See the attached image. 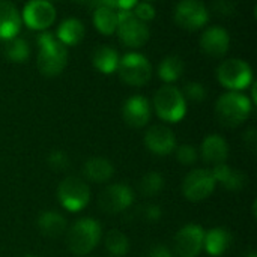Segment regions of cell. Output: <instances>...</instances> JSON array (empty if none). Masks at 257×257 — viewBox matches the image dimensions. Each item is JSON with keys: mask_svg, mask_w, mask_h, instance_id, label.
I'll return each mask as SVG.
<instances>
[{"mask_svg": "<svg viewBox=\"0 0 257 257\" xmlns=\"http://www.w3.org/2000/svg\"><path fill=\"white\" fill-rule=\"evenodd\" d=\"M48 2H50V0H48Z\"/></svg>", "mask_w": 257, "mask_h": 257, "instance_id": "cell-42", "label": "cell"}, {"mask_svg": "<svg viewBox=\"0 0 257 257\" xmlns=\"http://www.w3.org/2000/svg\"><path fill=\"white\" fill-rule=\"evenodd\" d=\"M83 173L89 181H92L95 184H104L111 179V176L114 173V167L107 158L93 157L84 163Z\"/></svg>", "mask_w": 257, "mask_h": 257, "instance_id": "cell-20", "label": "cell"}, {"mask_svg": "<svg viewBox=\"0 0 257 257\" xmlns=\"http://www.w3.org/2000/svg\"><path fill=\"white\" fill-rule=\"evenodd\" d=\"M244 142H245V145L251 149V151H254L257 146V133L254 128H250L247 133H245V136H244Z\"/></svg>", "mask_w": 257, "mask_h": 257, "instance_id": "cell-37", "label": "cell"}, {"mask_svg": "<svg viewBox=\"0 0 257 257\" xmlns=\"http://www.w3.org/2000/svg\"><path fill=\"white\" fill-rule=\"evenodd\" d=\"M217 187L211 170L197 169L187 175L182 184V193L190 202H202L208 199Z\"/></svg>", "mask_w": 257, "mask_h": 257, "instance_id": "cell-9", "label": "cell"}, {"mask_svg": "<svg viewBox=\"0 0 257 257\" xmlns=\"http://www.w3.org/2000/svg\"><path fill=\"white\" fill-rule=\"evenodd\" d=\"M232 244V235L224 227H214L209 232H205L203 248L211 254L217 257L224 254Z\"/></svg>", "mask_w": 257, "mask_h": 257, "instance_id": "cell-21", "label": "cell"}, {"mask_svg": "<svg viewBox=\"0 0 257 257\" xmlns=\"http://www.w3.org/2000/svg\"><path fill=\"white\" fill-rule=\"evenodd\" d=\"M134 202L133 190L123 184H113L102 190L99 194V208L105 214H120L126 211Z\"/></svg>", "mask_w": 257, "mask_h": 257, "instance_id": "cell-11", "label": "cell"}, {"mask_svg": "<svg viewBox=\"0 0 257 257\" xmlns=\"http://www.w3.org/2000/svg\"><path fill=\"white\" fill-rule=\"evenodd\" d=\"M93 24L102 35H113L117 27V12L108 6H98L93 12Z\"/></svg>", "mask_w": 257, "mask_h": 257, "instance_id": "cell-25", "label": "cell"}, {"mask_svg": "<svg viewBox=\"0 0 257 257\" xmlns=\"http://www.w3.org/2000/svg\"><path fill=\"white\" fill-rule=\"evenodd\" d=\"M57 199L60 205L69 212H78L86 208L90 200L89 185L77 176L65 178L57 188Z\"/></svg>", "mask_w": 257, "mask_h": 257, "instance_id": "cell-8", "label": "cell"}, {"mask_svg": "<svg viewBox=\"0 0 257 257\" xmlns=\"http://www.w3.org/2000/svg\"><path fill=\"white\" fill-rule=\"evenodd\" d=\"M38 60L36 66L39 72L45 77H56L59 75L68 62V50L53 33L44 32L38 36Z\"/></svg>", "mask_w": 257, "mask_h": 257, "instance_id": "cell-1", "label": "cell"}, {"mask_svg": "<svg viewBox=\"0 0 257 257\" xmlns=\"http://www.w3.org/2000/svg\"><path fill=\"white\" fill-rule=\"evenodd\" d=\"M20 29L21 17L17 8L8 0H0V41L15 38Z\"/></svg>", "mask_w": 257, "mask_h": 257, "instance_id": "cell-18", "label": "cell"}, {"mask_svg": "<svg viewBox=\"0 0 257 257\" xmlns=\"http://www.w3.org/2000/svg\"><path fill=\"white\" fill-rule=\"evenodd\" d=\"M48 167L54 172H65L69 169V157L63 151H53L47 158Z\"/></svg>", "mask_w": 257, "mask_h": 257, "instance_id": "cell-30", "label": "cell"}, {"mask_svg": "<svg viewBox=\"0 0 257 257\" xmlns=\"http://www.w3.org/2000/svg\"><path fill=\"white\" fill-rule=\"evenodd\" d=\"M92 63L93 66L102 72V74H111L117 69L119 65V54L114 48L108 45L98 47L92 54Z\"/></svg>", "mask_w": 257, "mask_h": 257, "instance_id": "cell-24", "label": "cell"}, {"mask_svg": "<svg viewBox=\"0 0 257 257\" xmlns=\"http://www.w3.org/2000/svg\"><path fill=\"white\" fill-rule=\"evenodd\" d=\"M38 229L44 236L59 238L66 230V218L54 211H45L38 218Z\"/></svg>", "mask_w": 257, "mask_h": 257, "instance_id": "cell-22", "label": "cell"}, {"mask_svg": "<svg viewBox=\"0 0 257 257\" xmlns=\"http://www.w3.org/2000/svg\"><path fill=\"white\" fill-rule=\"evenodd\" d=\"M119 77L130 86H145L152 77V65L140 53H128L119 57Z\"/></svg>", "mask_w": 257, "mask_h": 257, "instance_id": "cell-6", "label": "cell"}, {"mask_svg": "<svg viewBox=\"0 0 257 257\" xmlns=\"http://www.w3.org/2000/svg\"><path fill=\"white\" fill-rule=\"evenodd\" d=\"M230 36L226 29L223 27H209L200 36V48L202 51L212 57L220 59L229 51Z\"/></svg>", "mask_w": 257, "mask_h": 257, "instance_id": "cell-15", "label": "cell"}, {"mask_svg": "<svg viewBox=\"0 0 257 257\" xmlns=\"http://www.w3.org/2000/svg\"><path fill=\"white\" fill-rule=\"evenodd\" d=\"M182 95H184V98L190 99L191 102H202L206 98V89L203 84H200L197 81H190L185 84Z\"/></svg>", "mask_w": 257, "mask_h": 257, "instance_id": "cell-31", "label": "cell"}, {"mask_svg": "<svg viewBox=\"0 0 257 257\" xmlns=\"http://www.w3.org/2000/svg\"><path fill=\"white\" fill-rule=\"evenodd\" d=\"M212 9L218 15H232L235 12V3H232V0H214Z\"/></svg>", "mask_w": 257, "mask_h": 257, "instance_id": "cell-36", "label": "cell"}, {"mask_svg": "<svg viewBox=\"0 0 257 257\" xmlns=\"http://www.w3.org/2000/svg\"><path fill=\"white\" fill-rule=\"evenodd\" d=\"M145 146L155 155H169L176 149V137L166 125H154L145 134Z\"/></svg>", "mask_w": 257, "mask_h": 257, "instance_id": "cell-14", "label": "cell"}, {"mask_svg": "<svg viewBox=\"0 0 257 257\" xmlns=\"http://www.w3.org/2000/svg\"><path fill=\"white\" fill-rule=\"evenodd\" d=\"M139 188H140V193L145 197H154V196H157V194H160L163 191L164 178L158 172H149L142 178Z\"/></svg>", "mask_w": 257, "mask_h": 257, "instance_id": "cell-29", "label": "cell"}, {"mask_svg": "<svg viewBox=\"0 0 257 257\" xmlns=\"http://www.w3.org/2000/svg\"><path fill=\"white\" fill-rule=\"evenodd\" d=\"M211 172L215 178V182L221 184L229 191H239L247 184V176L242 172L229 167L226 163L214 166V169Z\"/></svg>", "mask_w": 257, "mask_h": 257, "instance_id": "cell-19", "label": "cell"}, {"mask_svg": "<svg viewBox=\"0 0 257 257\" xmlns=\"http://www.w3.org/2000/svg\"><path fill=\"white\" fill-rule=\"evenodd\" d=\"M139 214H140L142 220H145V221H148V223H157V221L161 218L163 211H161V208H160L158 205L148 203V205H145V206L140 208Z\"/></svg>", "mask_w": 257, "mask_h": 257, "instance_id": "cell-34", "label": "cell"}, {"mask_svg": "<svg viewBox=\"0 0 257 257\" xmlns=\"http://www.w3.org/2000/svg\"><path fill=\"white\" fill-rule=\"evenodd\" d=\"M56 20V9L48 0H30L23 9V21L33 30H45Z\"/></svg>", "mask_w": 257, "mask_h": 257, "instance_id": "cell-13", "label": "cell"}, {"mask_svg": "<svg viewBox=\"0 0 257 257\" xmlns=\"http://www.w3.org/2000/svg\"><path fill=\"white\" fill-rule=\"evenodd\" d=\"M208 8L200 0H182L175 9V21L185 30H197L208 21Z\"/></svg>", "mask_w": 257, "mask_h": 257, "instance_id": "cell-10", "label": "cell"}, {"mask_svg": "<svg viewBox=\"0 0 257 257\" xmlns=\"http://www.w3.org/2000/svg\"><path fill=\"white\" fill-rule=\"evenodd\" d=\"M84 26L80 20L77 18H68L62 21V24L57 27L56 38L63 44V45H77L83 41L84 38Z\"/></svg>", "mask_w": 257, "mask_h": 257, "instance_id": "cell-23", "label": "cell"}, {"mask_svg": "<svg viewBox=\"0 0 257 257\" xmlns=\"http://www.w3.org/2000/svg\"><path fill=\"white\" fill-rule=\"evenodd\" d=\"M3 53L8 57V60H11L14 63H21L29 57L30 50H29L27 42L23 38L15 36V38H11V39L6 41Z\"/></svg>", "mask_w": 257, "mask_h": 257, "instance_id": "cell-27", "label": "cell"}, {"mask_svg": "<svg viewBox=\"0 0 257 257\" xmlns=\"http://www.w3.org/2000/svg\"><path fill=\"white\" fill-rule=\"evenodd\" d=\"M154 108L158 117H161L166 122L175 123L185 116L187 102L182 92L178 87L166 84L157 90L154 96Z\"/></svg>", "mask_w": 257, "mask_h": 257, "instance_id": "cell-4", "label": "cell"}, {"mask_svg": "<svg viewBox=\"0 0 257 257\" xmlns=\"http://www.w3.org/2000/svg\"><path fill=\"white\" fill-rule=\"evenodd\" d=\"M145 2H148V3H151V2H154V0H145Z\"/></svg>", "mask_w": 257, "mask_h": 257, "instance_id": "cell-41", "label": "cell"}, {"mask_svg": "<svg viewBox=\"0 0 257 257\" xmlns=\"http://www.w3.org/2000/svg\"><path fill=\"white\" fill-rule=\"evenodd\" d=\"M247 257H257V254L256 253H254V251H251V253H250V254H248V256Z\"/></svg>", "mask_w": 257, "mask_h": 257, "instance_id": "cell-39", "label": "cell"}, {"mask_svg": "<svg viewBox=\"0 0 257 257\" xmlns=\"http://www.w3.org/2000/svg\"><path fill=\"white\" fill-rule=\"evenodd\" d=\"M133 14L140 21L146 23V21H151L155 18V8L148 2H140V3H136V6L133 8Z\"/></svg>", "mask_w": 257, "mask_h": 257, "instance_id": "cell-33", "label": "cell"}, {"mask_svg": "<svg viewBox=\"0 0 257 257\" xmlns=\"http://www.w3.org/2000/svg\"><path fill=\"white\" fill-rule=\"evenodd\" d=\"M101 239V226L93 218H81L72 224L66 241L75 256H86L95 250Z\"/></svg>", "mask_w": 257, "mask_h": 257, "instance_id": "cell-3", "label": "cell"}, {"mask_svg": "<svg viewBox=\"0 0 257 257\" xmlns=\"http://www.w3.org/2000/svg\"><path fill=\"white\" fill-rule=\"evenodd\" d=\"M116 32L123 45L130 48H140L149 41V27L140 21L133 11H117Z\"/></svg>", "mask_w": 257, "mask_h": 257, "instance_id": "cell-5", "label": "cell"}, {"mask_svg": "<svg viewBox=\"0 0 257 257\" xmlns=\"http://www.w3.org/2000/svg\"><path fill=\"white\" fill-rule=\"evenodd\" d=\"M137 0H101V5L108 6L114 11H131Z\"/></svg>", "mask_w": 257, "mask_h": 257, "instance_id": "cell-35", "label": "cell"}, {"mask_svg": "<svg viewBox=\"0 0 257 257\" xmlns=\"http://www.w3.org/2000/svg\"><path fill=\"white\" fill-rule=\"evenodd\" d=\"M21 257H36V256H33V254H24V256H21Z\"/></svg>", "mask_w": 257, "mask_h": 257, "instance_id": "cell-40", "label": "cell"}, {"mask_svg": "<svg viewBox=\"0 0 257 257\" xmlns=\"http://www.w3.org/2000/svg\"><path fill=\"white\" fill-rule=\"evenodd\" d=\"M176 158L182 166H193L197 161V151L191 145H182L176 149Z\"/></svg>", "mask_w": 257, "mask_h": 257, "instance_id": "cell-32", "label": "cell"}, {"mask_svg": "<svg viewBox=\"0 0 257 257\" xmlns=\"http://www.w3.org/2000/svg\"><path fill=\"white\" fill-rule=\"evenodd\" d=\"M217 78L221 86L232 92L242 90L253 84V72L247 62L241 59H227L217 69Z\"/></svg>", "mask_w": 257, "mask_h": 257, "instance_id": "cell-7", "label": "cell"}, {"mask_svg": "<svg viewBox=\"0 0 257 257\" xmlns=\"http://www.w3.org/2000/svg\"><path fill=\"white\" fill-rule=\"evenodd\" d=\"M149 257H172V253L166 245H155L151 248Z\"/></svg>", "mask_w": 257, "mask_h": 257, "instance_id": "cell-38", "label": "cell"}, {"mask_svg": "<svg viewBox=\"0 0 257 257\" xmlns=\"http://www.w3.org/2000/svg\"><path fill=\"white\" fill-rule=\"evenodd\" d=\"M184 72V62L179 56H167L158 66V75L166 83H173L181 78Z\"/></svg>", "mask_w": 257, "mask_h": 257, "instance_id": "cell-26", "label": "cell"}, {"mask_svg": "<svg viewBox=\"0 0 257 257\" xmlns=\"http://www.w3.org/2000/svg\"><path fill=\"white\" fill-rule=\"evenodd\" d=\"M205 230L197 224L184 226L175 236V253L178 257H197L203 248Z\"/></svg>", "mask_w": 257, "mask_h": 257, "instance_id": "cell-12", "label": "cell"}, {"mask_svg": "<svg viewBox=\"0 0 257 257\" xmlns=\"http://www.w3.org/2000/svg\"><path fill=\"white\" fill-rule=\"evenodd\" d=\"M122 116L131 128H143L151 119L149 101L142 95L128 98L122 107Z\"/></svg>", "mask_w": 257, "mask_h": 257, "instance_id": "cell-16", "label": "cell"}, {"mask_svg": "<svg viewBox=\"0 0 257 257\" xmlns=\"http://www.w3.org/2000/svg\"><path fill=\"white\" fill-rule=\"evenodd\" d=\"M251 108L253 104L247 95L239 92H227L218 98L215 104V114L221 125L236 128L248 119Z\"/></svg>", "mask_w": 257, "mask_h": 257, "instance_id": "cell-2", "label": "cell"}, {"mask_svg": "<svg viewBox=\"0 0 257 257\" xmlns=\"http://www.w3.org/2000/svg\"><path fill=\"white\" fill-rule=\"evenodd\" d=\"M105 250L114 257H123L130 250V241L120 230H110L104 239Z\"/></svg>", "mask_w": 257, "mask_h": 257, "instance_id": "cell-28", "label": "cell"}, {"mask_svg": "<svg viewBox=\"0 0 257 257\" xmlns=\"http://www.w3.org/2000/svg\"><path fill=\"white\" fill-rule=\"evenodd\" d=\"M200 154H202V158L205 163H208L211 166H218V164L226 163V160L229 157V145L221 136L212 134L203 140Z\"/></svg>", "mask_w": 257, "mask_h": 257, "instance_id": "cell-17", "label": "cell"}]
</instances>
